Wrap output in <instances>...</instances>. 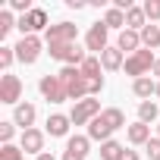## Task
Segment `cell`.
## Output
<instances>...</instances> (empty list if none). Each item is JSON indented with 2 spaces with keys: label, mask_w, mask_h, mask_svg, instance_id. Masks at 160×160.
Listing matches in <instances>:
<instances>
[{
  "label": "cell",
  "mask_w": 160,
  "mask_h": 160,
  "mask_svg": "<svg viewBox=\"0 0 160 160\" xmlns=\"http://www.w3.org/2000/svg\"><path fill=\"white\" fill-rule=\"evenodd\" d=\"M13 135H16V122H0V141L10 144V141H13Z\"/></svg>",
  "instance_id": "4316f807"
},
{
  "label": "cell",
  "mask_w": 160,
  "mask_h": 160,
  "mask_svg": "<svg viewBox=\"0 0 160 160\" xmlns=\"http://www.w3.org/2000/svg\"><path fill=\"white\" fill-rule=\"evenodd\" d=\"M126 160H138V154L135 151H126Z\"/></svg>",
  "instance_id": "d6a6232c"
},
{
  "label": "cell",
  "mask_w": 160,
  "mask_h": 160,
  "mask_svg": "<svg viewBox=\"0 0 160 160\" xmlns=\"http://www.w3.org/2000/svg\"><path fill=\"white\" fill-rule=\"evenodd\" d=\"M22 98V82H19V75H3L0 78V104H16Z\"/></svg>",
  "instance_id": "52a82bcc"
},
{
  "label": "cell",
  "mask_w": 160,
  "mask_h": 160,
  "mask_svg": "<svg viewBox=\"0 0 160 160\" xmlns=\"http://www.w3.org/2000/svg\"><path fill=\"white\" fill-rule=\"evenodd\" d=\"M13 25H16V22H13V13L3 10V13H0V38H7V32H10Z\"/></svg>",
  "instance_id": "484cf974"
},
{
  "label": "cell",
  "mask_w": 160,
  "mask_h": 160,
  "mask_svg": "<svg viewBox=\"0 0 160 160\" xmlns=\"http://www.w3.org/2000/svg\"><path fill=\"white\" fill-rule=\"evenodd\" d=\"M154 63H157V57H154V53L144 47V50H138V53L126 57V75L144 78V72H151V69H154Z\"/></svg>",
  "instance_id": "3957f363"
},
{
  "label": "cell",
  "mask_w": 160,
  "mask_h": 160,
  "mask_svg": "<svg viewBox=\"0 0 160 160\" xmlns=\"http://www.w3.org/2000/svg\"><path fill=\"white\" fill-rule=\"evenodd\" d=\"M75 35H78V28H75L72 22H57V25L47 28V44H53V41H60V44H75Z\"/></svg>",
  "instance_id": "ba28073f"
},
{
  "label": "cell",
  "mask_w": 160,
  "mask_h": 160,
  "mask_svg": "<svg viewBox=\"0 0 160 160\" xmlns=\"http://www.w3.org/2000/svg\"><path fill=\"white\" fill-rule=\"evenodd\" d=\"M116 47H119V50H129V53H138V47H141V35H138V32H132V28H122V32H119Z\"/></svg>",
  "instance_id": "7c38bea8"
},
{
  "label": "cell",
  "mask_w": 160,
  "mask_h": 160,
  "mask_svg": "<svg viewBox=\"0 0 160 160\" xmlns=\"http://www.w3.org/2000/svg\"><path fill=\"white\" fill-rule=\"evenodd\" d=\"M10 7H13V10H19L22 16H25V13H32V3H28V0H10Z\"/></svg>",
  "instance_id": "4dcf8cb0"
},
{
  "label": "cell",
  "mask_w": 160,
  "mask_h": 160,
  "mask_svg": "<svg viewBox=\"0 0 160 160\" xmlns=\"http://www.w3.org/2000/svg\"><path fill=\"white\" fill-rule=\"evenodd\" d=\"M88 141H91L88 135H72V138L66 141V151H69V154H75V157H82V160H85V154H88Z\"/></svg>",
  "instance_id": "ac0fdd59"
},
{
  "label": "cell",
  "mask_w": 160,
  "mask_h": 160,
  "mask_svg": "<svg viewBox=\"0 0 160 160\" xmlns=\"http://www.w3.org/2000/svg\"><path fill=\"white\" fill-rule=\"evenodd\" d=\"M126 135H129L132 144H148V141H151V126H148V122H132Z\"/></svg>",
  "instance_id": "9a60e30c"
},
{
  "label": "cell",
  "mask_w": 160,
  "mask_h": 160,
  "mask_svg": "<svg viewBox=\"0 0 160 160\" xmlns=\"http://www.w3.org/2000/svg\"><path fill=\"white\" fill-rule=\"evenodd\" d=\"M38 160H57L53 154H38Z\"/></svg>",
  "instance_id": "836d02e7"
},
{
  "label": "cell",
  "mask_w": 160,
  "mask_h": 160,
  "mask_svg": "<svg viewBox=\"0 0 160 160\" xmlns=\"http://www.w3.org/2000/svg\"><path fill=\"white\" fill-rule=\"evenodd\" d=\"M154 94H157V98H160V82H157V91H154Z\"/></svg>",
  "instance_id": "d590c367"
},
{
  "label": "cell",
  "mask_w": 160,
  "mask_h": 160,
  "mask_svg": "<svg viewBox=\"0 0 160 160\" xmlns=\"http://www.w3.org/2000/svg\"><path fill=\"white\" fill-rule=\"evenodd\" d=\"M47 53L53 60L66 63V66H82L85 63V50L78 44H60V41H53V44H47Z\"/></svg>",
  "instance_id": "7a4b0ae2"
},
{
  "label": "cell",
  "mask_w": 160,
  "mask_h": 160,
  "mask_svg": "<svg viewBox=\"0 0 160 160\" xmlns=\"http://www.w3.org/2000/svg\"><path fill=\"white\" fill-rule=\"evenodd\" d=\"M60 82L66 85V91H69V101H85V98H91V82L82 75V69L78 66H63L60 69Z\"/></svg>",
  "instance_id": "6da1fadb"
},
{
  "label": "cell",
  "mask_w": 160,
  "mask_h": 160,
  "mask_svg": "<svg viewBox=\"0 0 160 160\" xmlns=\"http://www.w3.org/2000/svg\"><path fill=\"white\" fill-rule=\"evenodd\" d=\"M38 88H41V94H44L50 104H63V101H69V91H66V85L60 82V75H44L41 82H38Z\"/></svg>",
  "instance_id": "5b68a950"
},
{
  "label": "cell",
  "mask_w": 160,
  "mask_h": 160,
  "mask_svg": "<svg viewBox=\"0 0 160 160\" xmlns=\"http://www.w3.org/2000/svg\"><path fill=\"white\" fill-rule=\"evenodd\" d=\"M144 16H148L151 22L160 19V0H148V3H144Z\"/></svg>",
  "instance_id": "83f0119b"
},
{
  "label": "cell",
  "mask_w": 160,
  "mask_h": 160,
  "mask_svg": "<svg viewBox=\"0 0 160 160\" xmlns=\"http://www.w3.org/2000/svg\"><path fill=\"white\" fill-rule=\"evenodd\" d=\"M38 57H41V38H38V35H25V38L16 44V60L28 66V63H35Z\"/></svg>",
  "instance_id": "8992f818"
},
{
  "label": "cell",
  "mask_w": 160,
  "mask_h": 160,
  "mask_svg": "<svg viewBox=\"0 0 160 160\" xmlns=\"http://www.w3.org/2000/svg\"><path fill=\"white\" fill-rule=\"evenodd\" d=\"M63 160H82V157H75V154H69V151H63Z\"/></svg>",
  "instance_id": "1f68e13d"
},
{
  "label": "cell",
  "mask_w": 160,
  "mask_h": 160,
  "mask_svg": "<svg viewBox=\"0 0 160 160\" xmlns=\"http://www.w3.org/2000/svg\"><path fill=\"white\" fill-rule=\"evenodd\" d=\"M144 19H148V16H144V7H132V10H129V13H126V25H129V28H132V32H135V28H138V32H141V28H144V25H148V22H144Z\"/></svg>",
  "instance_id": "d6986e66"
},
{
  "label": "cell",
  "mask_w": 160,
  "mask_h": 160,
  "mask_svg": "<svg viewBox=\"0 0 160 160\" xmlns=\"http://www.w3.org/2000/svg\"><path fill=\"white\" fill-rule=\"evenodd\" d=\"M138 35H141V44H144L148 50H154V47L160 44V28H157V25H144Z\"/></svg>",
  "instance_id": "44dd1931"
},
{
  "label": "cell",
  "mask_w": 160,
  "mask_h": 160,
  "mask_svg": "<svg viewBox=\"0 0 160 160\" xmlns=\"http://www.w3.org/2000/svg\"><path fill=\"white\" fill-rule=\"evenodd\" d=\"M154 75H160V57H157V63H154Z\"/></svg>",
  "instance_id": "e575fe53"
},
{
  "label": "cell",
  "mask_w": 160,
  "mask_h": 160,
  "mask_svg": "<svg viewBox=\"0 0 160 160\" xmlns=\"http://www.w3.org/2000/svg\"><path fill=\"white\" fill-rule=\"evenodd\" d=\"M144 151H148L151 160H160V138H151V141L144 144Z\"/></svg>",
  "instance_id": "f546056e"
},
{
  "label": "cell",
  "mask_w": 160,
  "mask_h": 160,
  "mask_svg": "<svg viewBox=\"0 0 160 160\" xmlns=\"http://www.w3.org/2000/svg\"><path fill=\"white\" fill-rule=\"evenodd\" d=\"M107 25L104 22H94L91 28H88V35H85V44H88V50H94V53H104L110 44H107Z\"/></svg>",
  "instance_id": "9c48e42d"
},
{
  "label": "cell",
  "mask_w": 160,
  "mask_h": 160,
  "mask_svg": "<svg viewBox=\"0 0 160 160\" xmlns=\"http://www.w3.org/2000/svg\"><path fill=\"white\" fill-rule=\"evenodd\" d=\"M44 25H47V13H44V10H32V13H25V16L19 19L22 38H25V35H35V32H41Z\"/></svg>",
  "instance_id": "30bf717a"
},
{
  "label": "cell",
  "mask_w": 160,
  "mask_h": 160,
  "mask_svg": "<svg viewBox=\"0 0 160 160\" xmlns=\"http://www.w3.org/2000/svg\"><path fill=\"white\" fill-rule=\"evenodd\" d=\"M35 116H38V113H35V107H32V104H16V116H13V122H16V126H22V132H25V129H32Z\"/></svg>",
  "instance_id": "4fadbf2b"
},
{
  "label": "cell",
  "mask_w": 160,
  "mask_h": 160,
  "mask_svg": "<svg viewBox=\"0 0 160 160\" xmlns=\"http://www.w3.org/2000/svg\"><path fill=\"white\" fill-rule=\"evenodd\" d=\"M101 160H126V148L110 138V141L101 144Z\"/></svg>",
  "instance_id": "e0dca14e"
},
{
  "label": "cell",
  "mask_w": 160,
  "mask_h": 160,
  "mask_svg": "<svg viewBox=\"0 0 160 160\" xmlns=\"http://www.w3.org/2000/svg\"><path fill=\"white\" fill-rule=\"evenodd\" d=\"M104 25H107V28H122V25H126V13L116 10V7H110L107 16H104Z\"/></svg>",
  "instance_id": "603a6c76"
},
{
  "label": "cell",
  "mask_w": 160,
  "mask_h": 160,
  "mask_svg": "<svg viewBox=\"0 0 160 160\" xmlns=\"http://www.w3.org/2000/svg\"><path fill=\"white\" fill-rule=\"evenodd\" d=\"M104 110H101V101H94V98H85V101H78L75 107H72V113H69V119L75 122V126H85V122H91V119H98Z\"/></svg>",
  "instance_id": "277c9868"
},
{
  "label": "cell",
  "mask_w": 160,
  "mask_h": 160,
  "mask_svg": "<svg viewBox=\"0 0 160 160\" xmlns=\"http://www.w3.org/2000/svg\"><path fill=\"white\" fill-rule=\"evenodd\" d=\"M132 91H135V98H151V94L157 91V85L151 82L148 75H144V78H135V85H132Z\"/></svg>",
  "instance_id": "7402d4cb"
},
{
  "label": "cell",
  "mask_w": 160,
  "mask_h": 160,
  "mask_svg": "<svg viewBox=\"0 0 160 160\" xmlns=\"http://www.w3.org/2000/svg\"><path fill=\"white\" fill-rule=\"evenodd\" d=\"M19 148H22L25 154H44V132H38V129H25Z\"/></svg>",
  "instance_id": "8fae6325"
},
{
  "label": "cell",
  "mask_w": 160,
  "mask_h": 160,
  "mask_svg": "<svg viewBox=\"0 0 160 160\" xmlns=\"http://www.w3.org/2000/svg\"><path fill=\"white\" fill-rule=\"evenodd\" d=\"M0 160H25V154L16 144H3V148H0Z\"/></svg>",
  "instance_id": "d4e9b609"
},
{
  "label": "cell",
  "mask_w": 160,
  "mask_h": 160,
  "mask_svg": "<svg viewBox=\"0 0 160 160\" xmlns=\"http://www.w3.org/2000/svg\"><path fill=\"white\" fill-rule=\"evenodd\" d=\"M69 116H63V113H53V116H47V132L53 135V138H63L66 132H69Z\"/></svg>",
  "instance_id": "5bb4252c"
},
{
  "label": "cell",
  "mask_w": 160,
  "mask_h": 160,
  "mask_svg": "<svg viewBox=\"0 0 160 160\" xmlns=\"http://www.w3.org/2000/svg\"><path fill=\"white\" fill-rule=\"evenodd\" d=\"M78 69H82V75L91 78V82H94V78H104V75H101V60H98V57H85V63L78 66Z\"/></svg>",
  "instance_id": "ffe728a7"
},
{
  "label": "cell",
  "mask_w": 160,
  "mask_h": 160,
  "mask_svg": "<svg viewBox=\"0 0 160 160\" xmlns=\"http://www.w3.org/2000/svg\"><path fill=\"white\" fill-rule=\"evenodd\" d=\"M157 119V104L154 101H141L138 104V122H154Z\"/></svg>",
  "instance_id": "cb8c5ba5"
},
{
  "label": "cell",
  "mask_w": 160,
  "mask_h": 160,
  "mask_svg": "<svg viewBox=\"0 0 160 160\" xmlns=\"http://www.w3.org/2000/svg\"><path fill=\"white\" fill-rule=\"evenodd\" d=\"M157 132H160V126H157Z\"/></svg>",
  "instance_id": "8d00e7d4"
},
{
  "label": "cell",
  "mask_w": 160,
  "mask_h": 160,
  "mask_svg": "<svg viewBox=\"0 0 160 160\" xmlns=\"http://www.w3.org/2000/svg\"><path fill=\"white\" fill-rule=\"evenodd\" d=\"M101 66L110 69V72H116V69L122 66V50H119V47H107V50L101 53Z\"/></svg>",
  "instance_id": "2e32d148"
},
{
  "label": "cell",
  "mask_w": 160,
  "mask_h": 160,
  "mask_svg": "<svg viewBox=\"0 0 160 160\" xmlns=\"http://www.w3.org/2000/svg\"><path fill=\"white\" fill-rule=\"evenodd\" d=\"M13 60H16V47H0V66L7 69Z\"/></svg>",
  "instance_id": "f1b7e54d"
}]
</instances>
